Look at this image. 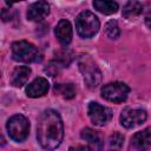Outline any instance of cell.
<instances>
[{
	"mask_svg": "<svg viewBox=\"0 0 151 151\" xmlns=\"http://www.w3.org/2000/svg\"><path fill=\"white\" fill-rule=\"evenodd\" d=\"M64 137V125L59 113L54 110H46L38 120L37 138L40 146L47 151L57 149Z\"/></svg>",
	"mask_w": 151,
	"mask_h": 151,
	"instance_id": "cell-1",
	"label": "cell"
},
{
	"mask_svg": "<svg viewBox=\"0 0 151 151\" xmlns=\"http://www.w3.org/2000/svg\"><path fill=\"white\" fill-rule=\"evenodd\" d=\"M99 20L90 11L79 13L76 19V28L81 38H92L99 31Z\"/></svg>",
	"mask_w": 151,
	"mask_h": 151,
	"instance_id": "cell-2",
	"label": "cell"
},
{
	"mask_svg": "<svg viewBox=\"0 0 151 151\" xmlns=\"http://www.w3.org/2000/svg\"><path fill=\"white\" fill-rule=\"evenodd\" d=\"M78 65L86 85L90 88H96L101 81V72L98 68V66L88 55L80 57Z\"/></svg>",
	"mask_w": 151,
	"mask_h": 151,
	"instance_id": "cell-3",
	"label": "cell"
},
{
	"mask_svg": "<svg viewBox=\"0 0 151 151\" xmlns=\"http://www.w3.org/2000/svg\"><path fill=\"white\" fill-rule=\"evenodd\" d=\"M39 51L37 47L25 40L15 41L12 45V58L20 63H34L38 61Z\"/></svg>",
	"mask_w": 151,
	"mask_h": 151,
	"instance_id": "cell-4",
	"label": "cell"
},
{
	"mask_svg": "<svg viewBox=\"0 0 151 151\" xmlns=\"http://www.w3.org/2000/svg\"><path fill=\"white\" fill-rule=\"evenodd\" d=\"M7 132L15 142H24L29 133V123L22 114H14L7 122Z\"/></svg>",
	"mask_w": 151,
	"mask_h": 151,
	"instance_id": "cell-5",
	"label": "cell"
},
{
	"mask_svg": "<svg viewBox=\"0 0 151 151\" xmlns=\"http://www.w3.org/2000/svg\"><path fill=\"white\" fill-rule=\"evenodd\" d=\"M130 88L126 84L120 81H114L106 84L101 88V97L112 103H123L126 100Z\"/></svg>",
	"mask_w": 151,
	"mask_h": 151,
	"instance_id": "cell-6",
	"label": "cell"
},
{
	"mask_svg": "<svg viewBox=\"0 0 151 151\" xmlns=\"http://www.w3.org/2000/svg\"><path fill=\"white\" fill-rule=\"evenodd\" d=\"M147 114L142 109H125L120 114V124L126 129H133L143 124Z\"/></svg>",
	"mask_w": 151,
	"mask_h": 151,
	"instance_id": "cell-7",
	"label": "cell"
},
{
	"mask_svg": "<svg viewBox=\"0 0 151 151\" xmlns=\"http://www.w3.org/2000/svg\"><path fill=\"white\" fill-rule=\"evenodd\" d=\"M87 113H88V117H90L91 122L97 126L105 125L112 118V111L109 107L103 106V105H100L98 103H94V101L88 104Z\"/></svg>",
	"mask_w": 151,
	"mask_h": 151,
	"instance_id": "cell-8",
	"label": "cell"
},
{
	"mask_svg": "<svg viewBox=\"0 0 151 151\" xmlns=\"http://www.w3.org/2000/svg\"><path fill=\"white\" fill-rule=\"evenodd\" d=\"M50 13V5L46 1H38L32 4L27 9V19L31 21H40Z\"/></svg>",
	"mask_w": 151,
	"mask_h": 151,
	"instance_id": "cell-9",
	"label": "cell"
},
{
	"mask_svg": "<svg viewBox=\"0 0 151 151\" xmlns=\"http://www.w3.org/2000/svg\"><path fill=\"white\" fill-rule=\"evenodd\" d=\"M48 81L47 79L42 78V77H39V78H35L27 87H26V93L28 97L31 98H38V97H42L47 93L48 91Z\"/></svg>",
	"mask_w": 151,
	"mask_h": 151,
	"instance_id": "cell-10",
	"label": "cell"
},
{
	"mask_svg": "<svg viewBox=\"0 0 151 151\" xmlns=\"http://www.w3.org/2000/svg\"><path fill=\"white\" fill-rule=\"evenodd\" d=\"M54 32H55V37H57L58 41L61 45L66 46L71 42V40H72V26H71L68 20L61 19L58 22Z\"/></svg>",
	"mask_w": 151,
	"mask_h": 151,
	"instance_id": "cell-11",
	"label": "cell"
},
{
	"mask_svg": "<svg viewBox=\"0 0 151 151\" xmlns=\"http://www.w3.org/2000/svg\"><path fill=\"white\" fill-rule=\"evenodd\" d=\"M132 147L136 151H145L151 146V130L145 129L137 132L132 137Z\"/></svg>",
	"mask_w": 151,
	"mask_h": 151,
	"instance_id": "cell-12",
	"label": "cell"
},
{
	"mask_svg": "<svg viewBox=\"0 0 151 151\" xmlns=\"http://www.w3.org/2000/svg\"><path fill=\"white\" fill-rule=\"evenodd\" d=\"M31 76V68L28 66H18L11 74V84L15 87H21L26 84Z\"/></svg>",
	"mask_w": 151,
	"mask_h": 151,
	"instance_id": "cell-13",
	"label": "cell"
},
{
	"mask_svg": "<svg viewBox=\"0 0 151 151\" xmlns=\"http://www.w3.org/2000/svg\"><path fill=\"white\" fill-rule=\"evenodd\" d=\"M81 138L88 143V149L91 151H100L101 150V139L99 137V134L97 133V131L90 129V127H85L81 133H80Z\"/></svg>",
	"mask_w": 151,
	"mask_h": 151,
	"instance_id": "cell-14",
	"label": "cell"
},
{
	"mask_svg": "<svg viewBox=\"0 0 151 151\" xmlns=\"http://www.w3.org/2000/svg\"><path fill=\"white\" fill-rule=\"evenodd\" d=\"M93 7L103 14H113L118 11V4L110 0H96L93 1Z\"/></svg>",
	"mask_w": 151,
	"mask_h": 151,
	"instance_id": "cell-15",
	"label": "cell"
},
{
	"mask_svg": "<svg viewBox=\"0 0 151 151\" xmlns=\"http://www.w3.org/2000/svg\"><path fill=\"white\" fill-rule=\"evenodd\" d=\"M143 11V5L139 1H129L123 7V17L126 19H131L138 17Z\"/></svg>",
	"mask_w": 151,
	"mask_h": 151,
	"instance_id": "cell-16",
	"label": "cell"
},
{
	"mask_svg": "<svg viewBox=\"0 0 151 151\" xmlns=\"http://www.w3.org/2000/svg\"><path fill=\"white\" fill-rule=\"evenodd\" d=\"M54 91L66 99H72L76 96V88L72 84H57Z\"/></svg>",
	"mask_w": 151,
	"mask_h": 151,
	"instance_id": "cell-17",
	"label": "cell"
},
{
	"mask_svg": "<svg viewBox=\"0 0 151 151\" xmlns=\"http://www.w3.org/2000/svg\"><path fill=\"white\" fill-rule=\"evenodd\" d=\"M124 144V136L119 132H114L109 138V149L111 151H119Z\"/></svg>",
	"mask_w": 151,
	"mask_h": 151,
	"instance_id": "cell-18",
	"label": "cell"
},
{
	"mask_svg": "<svg viewBox=\"0 0 151 151\" xmlns=\"http://www.w3.org/2000/svg\"><path fill=\"white\" fill-rule=\"evenodd\" d=\"M105 32H106L109 38L117 39L119 37V34H120V29H119V26H118L117 21L116 20H110L105 25Z\"/></svg>",
	"mask_w": 151,
	"mask_h": 151,
	"instance_id": "cell-19",
	"label": "cell"
},
{
	"mask_svg": "<svg viewBox=\"0 0 151 151\" xmlns=\"http://www.w3.org/2000/svg\"><path fill=\"white\" fill-rule=\"evenodd\" d=\"M68 151H91V150L88 149V146H81V145H79V146H71L68 149Z\"/></svg>",
	"mask_w": 151,
	"mask_h": 151,
	"instance_id": "cell-20",
	"label": "cell"
},
{
	"mask_svg": "<svg viewBox=\"0 0 151 151\" xmlns=\"http://www.w3.org/2000/svg\"><path fill=\"white\" fill-rule=\"evenodd\" d=\"M145 24L149 28H151V11H149L147 14L145 15Z\"/></svg>",
	"mask_w": 151,
	"mask_h": 151,
	"instance_id": "cell-21",
	"label": "cell"
}]
</instances>
